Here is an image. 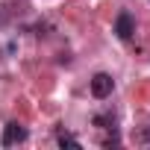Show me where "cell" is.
<instances>
[{
  "label": "cell",
  "instance_id": "obj_1",
  "mask_svg": "<svg viewBox=\"0 0 150 150\" xmlns=\"http://www.w3.org/2000/svg\"><path fill=\"white\" fill-rule=\"evenodd\" d=\"M88 88H91V97H97V100H106V97H112V91H115V80H112V74H94V77L88 80Z\"/></svg>",
  "mask_w": 150,
  "mask_h": 150
},
{
  "label": "cell",
  "instance_id": "obj_2",
  "mask_svg": "<svg viewBox=\"0 0 150 150\" xmlns=\"http://www.w3.org/2000/svg\"><path fill=\"white\" fill-rule=\"evenodd\" d=\"M27 138H30L27 127H24V124H18V121H9V124L3 127V135H0V144H3V147H15V144H24Z\"/></svg>",
  "mask_w": 150,
  "mask_h": 150
},
{
  "label": "cell",
  "instance_id": "obj_3",
  "mask_svg": "<svg viewBox=\"0 0 150 150\" xmlns=\"http://www.w3.org/2000/svg\"><path fill=\"white\" fill-rule=\"evenodd\" d=\"M112 33H115V35H118L121 41L132 38V33H135V18H132V12L121 9V12L115 15V24H112Z\"/></svg>",
  "mask_w": 150,
  "mask_h": 150
},
{
  "label": "cell",
  "instance_id": "obj_4",
  "mask_svg": "<svg viewBox=\"0 0 150 150\" xmlns=\"http://www.w3.org/2000/svg\"><path fill=\"white\" fill-rule=\"evenodd\" d=\"M115 124H118V121H115L112 112H106V115H94V127H100V129H112V132H115V129H118Z\"/></svg>",
  "mask_w": 150,
  "mask_h": 150
},
{
  "label": "cell",
  "instance_id": "obj_5",
  "mask_svg": "<svg viewBox=\"0 0 150 150\" xmlns=\"http://www.w3.org/2000/svg\"><path fill=\"white\" fill-rule=\"evenodd\" d=\"M56 144H59V147H71V150H80V147H83L80 138H74V135H68V132H59V135H56Z\"/></svg>",
  "mask_w": 150,
  "mask_h": 150
},
{
  "label": "cell",
  "instance_id": "obj_6",
  "mask_svg": "<svg viewBox=\"0 0 150 150\" xmlns=\"http://www.w3.org/2000/svg\"><path fill=\"white\" fill-rule=\"evenodd\" d=\"M138 141H141V144H150V132H141V135H138Z\"/></svg>",
  "mask_w": 150,
  "mask_h": 150
}]
</instances>
